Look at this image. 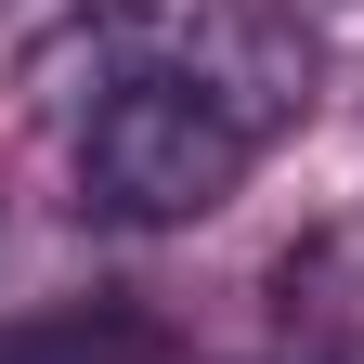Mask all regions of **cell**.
<instances>
[{
  "label": "cell",
  "instance_id": "obj_4",
  "mask_svg": "<svg viewBox=\"0 0 364 364\" xmlns=\"http://www.w3.org/2000/svg\"><path fill=\"white\" fill-rule=\"evenodd\" d=\"M156 326L144 312H117V299H91V312H53V326H14L0 338V364H144Z\"/></svg>",
  "mask_w": 364,
  "mask_h": 364
},
{
  "label": "cell",
  "instance_id": "obj_1",
  "mask_svg": "<svg viewBox=\"0 0 364 364\" xmlns=\"http://www.w3.org/2000/svg\"><path fill=\"white\" fill-rule=\"evenodd\" d=\"M247 130L208 105L182 65H144V78H117L105 105L78 117V196L130 221V235H182V221H208V208H235V182H247Z\"/></svg>",
  "mask_w": 364,
  "mask_h": 364
},
{
  "label": "cell",
  "instance_id": "obj_3",
  "mask_svg": "<svg viewBox=\"0 0 364 364\" xmlns=\"http://www.w3.org/2000/svg\"><path fill=\"white\" fill-rule=\"evenodd\" d=\"M273 312L312 364H364V221H326L273 260Z\"/></svg>",
  "mask_w": 364,
  "mask_h": 364
},
{
  "label": "cell",
  "instance_id": "obj_2",
  "mask_svg": "<svg viewBox=\"0 0 364 364\" xmlns=\"http://www.w3.org/2000/svg\"><path fill=\"white\" fill-rule=\"evenodd\" d=\"M169 65L196 78L208 105L247 130V144H273V130H299L312 105H326V53H312L299 0H196Z\"/></svg>",
  "mask_w": 364,
  "mask_h": 364
}]
</instances>
